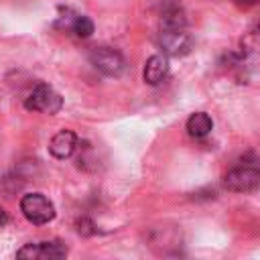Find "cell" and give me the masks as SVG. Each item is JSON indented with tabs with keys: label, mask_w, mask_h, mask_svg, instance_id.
Wrapping results in <instances>:
<instances>
[{
	"label": "cell",
	"mask_w": 260,
	"mask_h": 260,
	"mask_svg": "<svg viewBox=\"0 0 260 260\" xmlns=\"http://www.w3.org/2000/svg\"><path fill=\"white\" fill-rule=\"evenodd\" d=\"M20 211L35 225L49 223L55 217V207H53V203L43 193H26V195H22Z\"/></svg>",
	"instance_id": "6da1fadb"
},
{
	"label": "cell",
	"mask_w": 260,
	"mask_h": 260,
	"mask_svg": "<svg viewBox=\"0 0 260 260\" xmlns=\"http://www.w3.org/2000/svg\"><path fill=\"white\" fill-rule=\"evenodd\" d=\"M223 185L228 191L234 193H254L260 189V169L252 165L236 167L225 173Z\"/></svg>",
	"instance_id": "7a4b0ae2"
},
{
	"label": "cell",
	"mask_w": 260,
	"mask_h": 260,
	"mask_svg": "<svg viewBox=\"0 0 260 260\" xmlns=\"http://www.w3.org/2000/svg\"><path fill=\"white\" fill-rule=\"evenodd\" d=\"M24 106H26L28 110H32V112H43V114H49V116H51V114H57V112L61 110L63 100H61V95H59L51 85L39 83V85L30 91V95L26 98Z\"/></svg>",
	"instance_id": "3957f363"
},
{
	"label": "cell",
	"mask_w": 260,
	"mask_h": 260,
	"mask_svg": "<svg viewBox=\"0 0 260 260\" xmlns=\"http://www.w3.org/2000/svg\"><path fill=\"white\" fill-rule=\"evenodd\" d=\"M89 61H91V65L100 73H104L108 77H118L124 71V59H122V55L118 51L110 49V47H93L89 51Z\"/></svg>",
	"instance_id": "277c9868"
},
{
	"label": "cell",
	"mask_w": 260,
	"mask_h": 260,
	"mask_svg": "<svg viewBox=\"0 0 260 260\" xmlns=\"http://www.w3.org/2000/svg\"><path fill=\"white\" fill-rule=\"evenodd\" d=\"M158 45L165 55L181 57L187 55L193 47V37L185 28H162L158 37Z\"/></svg>",
	"instance_id": "5b68a950"
},
{
	"label": "cell",
	"mask_w": 260,
	"mask_h": 260,
	"mask_svg": "<svg viewBox=\"0 0 260 260\" xmlns=\"http://www.w3.org/2000/svg\"><path fill=\"white\" fill-rule=\"evenodd\" d=\"M77 148V136L73 130H59L51 142H49V152L55 156V158H69Z\"/></svg>",
	"instance_id": "8992f818"
},
{
	"label": "cell",
	"mask_w": 260,
	"mask_h": 260,
	"mask_svg": "<svg viewBox=\"0 0 260 260\" xmlns=\"http://www.w3.org/2000/svg\"><path fill=\"white\" fill-rule=\"evenodd\" d=\"M169 73V61L165 55H152L148 57L144 65V81L148 85H158Z\"/></svg>",
	"instance_id": "52a82bcc"
},
{
	"label": "cell",
	"mask_w": 260,
	"mask_h": 260,
	"mask_svg": "<svg viewBox=\"0 0 260 260\" xmlns=\"http://www.w3.org/2000/svg\"><path fill=\"white\" fill-rule=\"evenodd\" d=\"M211 128H213V122H211V118H209L205 112H195V114H191L189 120H187V130H189V134L195 136V138L207 136V134L211 132Z\"/></svg>",
	"instance_id": "ba28073f"
},
{
	"label": "cell",
	"mask_w": 260,
	"mask_h": 260,
	"mask_svg": "<svg viewBox=\"0 0 260 260\" xmlns=\"http://www.w3.org/2000/svg\"><path fill=\"white\" fill-rule=\"evenodd\" d=\"M39 248H41V258H39V260H45V258H63V256L67 254V248H65L63 242H59V240L41 242Z\"/></svg>",
	"instance_id": "9c48e42d"
},
{
	"label": "cell",
	"mask_w": 260,
	"mask_h": 260,
	"mask_svg": "<svg viewBox=\"0 0 260 260\" xmlns=\"http://www.w3.org/2000/svg\"><path fill=\"white\" fill-rule=\"evenodd\" d=\"M71 30H73L77 37L87 39V37H91V32H93V22H91V18H87V16H83V14H75V18H73V22H71Z\"/></svg>",
	"instance_id": "30bf717a"
},
{
	"label": "cell",
	"mask_w": 260,
	"mask_h": 260,
	"mask_svg": "<svg viewBox=\"0 0 260 260\" xmlns=\"http://www.w3.org/2000/svg\"><path fill=\"white\" fill-rule=\"evenodd\" d=\"M185 16L179 8H173V10H167L162 14V28H185Z\"/></svg>",
	"instance_id": "8fae6325"
},
{
	"label": "cell",
	"mask_w": 260,
	"mask_h": 260,
	"mask_svg": "<svg viewBox=\"0 0 260 260\" xmlns=\"http://www.w3.org/2000/svg\"><path fill=\"white\" fill-rule=\"evenodd\" d=\"M16 256L18 258H41V248H39V244H26V246H22L18 252H16Z\"/></svg>",
	"instance_id": "7c38bea8"
},
{
	"label": "cell",
	"mask_w": 260,
	"mask_h": 260,
	"mask_svg": "<svg viewBox=\"0 0 260 260\" xmlns=\"http://www.w3.org/2000/svg\"><path fill=\"white\" fill-rule=\"evenodd\" d=\"M77 232L79 234H83V236H89V234H93V223L87 219V217H81L79 221H77Z\"/></svg>",
	"instance_id": "4fadbf2b"
},
{
	"label": "cell",
	"mask_w": 260,
	"mask_h": 260,
	"mask_svg": "<svg viewBox=\"0 0 260 260\" xmlns=\"http://www.w3.org/2000/svg\"><path fill=\"white\" fill-rule=\"evenodd\" d=\"M260 0H234V4L236 6H240V8H252L254 4H258Z\"/></svg>",
	"instance_id": "5bb4252c"
},
{
	"label": "cell",
	"mask_w": 260,
	"mask_h": 260,
	"mask_svg": "<svg viewBox=\"0 0 260 260\" xmlns=\"http://www.w3.org/2000/svg\"><path fill=\"white\" fill-rule=\"evenodd\" d=\"M6 221V213H4V209H2V205H0V225Z\"/></svg>",
	"instance_id": "9a60e30c"
},
{
	"label": "cell",
	"mask_w": 260,
	"mask_h": 260,
	"mask_svg": "<svg viewBox=\"0 0 260 260\" xmlns=\"http://www.w3.org/2000/svg\"><path fill=\"white\" fill-rule=\"evenodd\" d=\"M258 28H260V24H258Z\"/></svg>",
	"instance_id": "2e32d148"
}]
</instances>
